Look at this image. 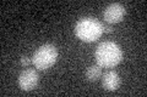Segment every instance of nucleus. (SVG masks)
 <instances>
[{
    "label": "nucleus",
    "mask_w": 147,
    "mask_h": 97,
    "mask_svg": "<svg viewBox=\"0 0 147 97\" xmlns=\"http://www.w3.org/2000/svg\"><path fill=\"white\" fill-rule=\"evenodd\" d=\"M94 58L98 66L103 68H113L123 59V50L113 41H103L96 49Z\"/></svg>",
    "instance_id": "nucleus-1"
},
{
    "label": "nucleus",
    "mask_w": 147,
    "mask_h": 97,
    "mask_svg": "<svg viewBox=\"0 0 147 97\" xmlns=\"http://www.w3.org/2000/svg\"><path fill=\"white\" fill-rule=\"evenodd\" d=\"M103 33V24L97 18L84 17L77 21L75 26V34L77 38L86 43H92L100 38Z\"/></svg>",
    "instance_id": "nucleus-2"
},
{
    "label": "nucleus",
    "mask_w": 147,
    "mask_h": 97,
    "mask_svg": "<svg viewBox=\"0 0 147 97\" xmlns=\"http://www.w3.org/2000/svg\"><path fill=\"white\" fill-rule=\"evenodd\" d=\"M58 58V50L53 44H44L39 46L34 51L32 57V63L34 67L40 71L48 69L57 62Z\"/></svg>",
    "instance_id": "nucleus-3"
},
{
    "label": "nucleus",
    "mask_w": 147,
    "mask_h": 97,
    "mask_svg": "<svg viewBox=\"0 0 147 97\" xmlns=\"http://www.w3.org/2000/svg\"><path fill=\"white\" fill-rule=\"evenodd\" d=\"M39 74L34 69H25L18 75V86L24 91H31L38 85Z\"/></svg>",
    "instance_id": "nucleus-4"
},
{
    "label": "nucleus",
    "mask_w": 147,
    "mask_h": 97,
    "mask_svg": "<svg viewBox=\"0 0 147 97\" xmlns=\"http://www.w3.org/2000/svg\"><path fill=\"white\" fill-rule=\"evenodd\" d=\"M125 16V7L120 3H113L105 7L103 12V18L108 24L120 22Z\"/></svg>",
    "instance_id": "nucleus-5"
},
{
    "label": "nucleus",
    "mask_w": 147,
    "mask_h": 97,
    "mask_svg": "<svg viewBox=\"0 0 147 97\" xmlns=\"http://www.w3.org/2000/svg\"><path fill=\"white\" fill-rule=\"evenodd\" d=\"M102 85L105 90L115 91L119 87V85H120V78H119L118 73L114 71L105 72L102 78Z\"/></svg>",
    "instance_id": "nucleus-6"
},
{
    "label": "nucleus",
    "mask_w": 147,
    "mask_h": 97,
    "mask_svg": "<svg viewBox=\"0 0 147 97\" xmlns=\"http://www.w3.org/2000/svg\"><path fill=\"white\" fill-rule=\"evenodd\" d=\"M100 75H102V67L98 64L90 66L86 71V78L90 81H96L98 78H100Z\"/></svg>",
    "instance_id": "nucleus-7"
},
{
    "label": "nucleus",
    "mask_w": 147,
    "mask_h": 97,
    "mask_svg": "<svg viewBox=\"0 0 147 97\" xmlns=\"http://www.w3.org/2000/svg\"><path fill=\"white\" fill-rule=\"evenodd\" d=\"M31 63H32V59L28 56H22L21 57V66L27 67V66H30Z\"/></svg>",
    "instance_id": "nucleus-8"
},
{
    "label": "nucleus",
    "mask_w": 147,
    "mask_h": 97,
    "mask_svg": "<svg viewBox=\"0 0 147 97\" xmlns=\"http://www.w3.org/2000/svg\"><path fill=\"white\" fill-rule=\"evenodd\" d=\"M113 29L110 26H103V33H112Z\"/></svg>",
    "instance_id": "nucleus-9"
}]
</instances>
